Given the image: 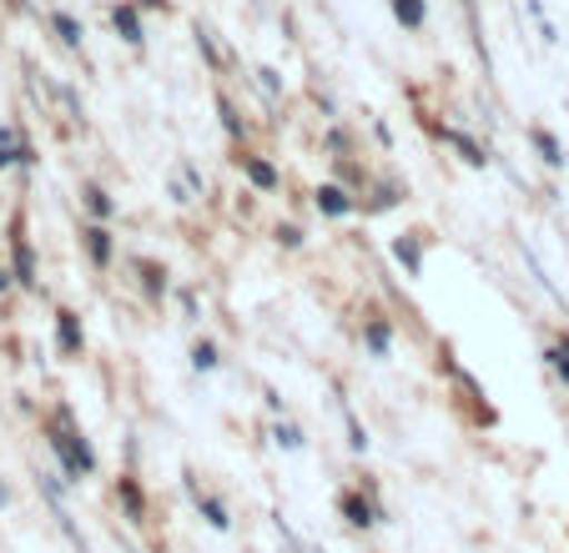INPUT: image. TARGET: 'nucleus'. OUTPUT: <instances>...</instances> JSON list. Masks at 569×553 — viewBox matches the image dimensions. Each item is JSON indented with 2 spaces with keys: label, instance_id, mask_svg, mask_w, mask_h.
I'll return each mask as SVG.
<instances>
[{
  "label": "nucleus",
  "instance_id": "1",
  "mask_svg": "<svg viewBox=\"0 0 569 553\" xmlns=\"http://www.w3.org/2000/svg\"><path fill=\"white\" fill-rule=\"evenodd\" d=\"M41 433H46V448H51V458H56V469H61V479L71 483V489L97 479V469H101L97 443L87 438V428H81V418H76L71 403H56L51 413H46Z\"/></svg>",
  "mask_w": 569,
  "mask_h": 553
},
{
  "label": "nucleus",
  "instance_id": "2",
  "mask_svg": "<svg viewBox=\"0 0 569 553\" xmlns=\"http://www.w3.org/2000/svg\"><path fill=\"white\" fill-rule=\"evenodd\" d=\"M338 519L348 523L353 533H373V529H383L388 523V503H383V489H378L373 479H358V483H348L343 493H338Z\"/></svg>",
  "mask_w": 569,
  "mask_h": 553
},
{
  "label": "nucleus",
  "instance_id": "3",
  "mask_svg": "<svg viewBox=\"0 0 569 553\" xmlns=\"http://www.w3.org/2000/svg\"><path fill=\"white\" fill-rule=\"evenodd\" d=\"M11 272H16V288L26 292H41V272H36V252H31V237H26V217H11Z\"/></svg>",
  "mask_w": 569,
  "mask_h": 553
},
{
  "label": "nucleus",
  "instance_id": "4",
  "mask_svg": "<svg viewBox=\"0 0 569 553\" xmlns=\"http://www.w3.org/2000/svg\"><path fill=\"white\" fill-rule=\"evenodd\" d=\"M111 499L121 503V513H127L131 529H147V523H151V499H147V489H141L137 469L117 473V483H111Z\"/></svg>",
  "mask_w": 569,
  "mask_h": 553
},
{
  "label": "nucleus",
  "instance_id": "5",
  "mask_svg": "<svg viewBox=\"0 0 569 553\" xmlns=\"http://www.w3.org/2000/svg\"><path fill=\"white\" fill-rule=\"evenodd\" d=\"M182 489H187V499H192L197 519H202L207 529H217V533H227V529H232V509H227V499H222V493L202 489V483H197V473H187V479H182Z\"/></svg>",
  "mask_w": 569,
  "mask_h": 553
},
{
  "label": "nucleus",
  "instance_id": "6",
  "mask_svg": "<svg viewBox=\"0 0 569 553\" xmlns=\"http://www.w3.org/2000/svg\"><path fill=\"white\" fill-rule=\"evenodd\" d=\"M312 207H318V217H328V222H343V217L363 212V197L348 192L343 181H322V187H312Z\"/></svg>",
  "mask_w": 569,
  "mask_h": 553
},
{
  "label": "nucleus",
  "instance_id": "7",
  "mask_svg": "<svg viewBox=\"0 0 569 553\" xmlns=\"http://www.w3.org/2000/svg\"><path fill=\"white\" fill-rule=\"evenodd\" d=\"M81 252H87V262L97 267V272H111V262H117V237H111V227L81 222Z\"/></svg>",
  "mask_w": 569,
  "mask_h": 553
},
{
  "label": "nucleus",
  "instance_id": "8",
  "mask_svg": "<svg viewBox=\"0 0 569 553\" xmlns=\"http://www.w3.org/2000/svg\"><path fill=\"white\" fill-rule=\"evenodd\" d=\"M131 272H137V282H141V292H147L151 308H161V302H167V292H172V272H167L157 257H137V262H131Z\"/></svg>",
  "mask_w": 569,
  "mask_h": 553
},
{
  "label": "nucleus",
  "instance_id": "9",
  "mask_svg": "<svg viewBox=\"0 0 569 553\" xmlns=\"http://www.w3.org/2000/svg\"><path fill=\"white\" fill-rule=\"evenodd\" d=\"M56 348H61V358H71V362L87 352V322H81V312L56 308Z\"/></svg>",
  "mask_w": 569,
  "mask_h": 553
},
{
  "label": "nucleus",
  "instance_id": "10",
  "mask_svg": "<svg viewBox=\"0 0 569 553\" xmlns=\"http://www.w3.org/2000/svg\"><path fill=\"white\" fill-rule=\"evenodd\" d=\"M429 131L443 141V147L459 151L463 167H489V161H495V157H489V147H479V141H473L469 131H459V127H439V121H429Z\"/></svg>",
  "mask_w": 569,
  "mask_h": 553
},
{
  "label": "nucleus",
  "instance_id": "11",
  "mask_svg": "<svg viewBox=\"0 0 569 553\" xmlns=\"http://www.w3.org/2000/svg\"><path fill=\"white\" fill-rule=\"evenodd\" d=\"M237 167H242V177H248L252 192H262V197L282 192V171L272 167L268 157H258V151H242V157H237Z\"/></svg>",
  "mask_w": 569,
  "mask_h": 553
},
{
  "label": "nucleus",
  "instance_id": "12",
  "mask_svg": "<svg viewBox=\"0 0 569 553\" xmlns=\"http://www.w3.org/2000/svg\"><path fill=\"white\" fill-rule=\"evenodd\" d=\"M111 31H117L131 51H141V46H147V26H141V6H137V0H117V6H111Z\"/></svg>",
  "mask_w": 569,
  "mask_h": 553
},
{
  "label": "nucleus",
  "instance_id": "13",
  "mask_svg": "<svg viewBox=\"0 0 569 553\" xmlns=\"http://www.w3.org/2000/svg\"><path fill=\"white\" fill-rule=\"evenodd\" d=\"M36 147H31V137H26L21 127H0V171L6 167H36Z\"/></svg>",
  "mask_w": 569,
  "mask_h": 553
},
{
  "label": "nucleus",
  "instance_id": "14",
  "mask_svg": "<svg viewBox=\"0 0 569 553\" xmlns=\"http://www.w3.org/2000/svg\"><path fill=\"white\" fill-rule=\"evenodd\" d=\"M409 197V187H398V181H368V192H363V217H383L393 212L398 202Z\"/></svg>",
  "mask_w": 569,
  "mask_h": 553
},
{
  "label": "nucleus",
  "instance_id": "15",
  "mask_svg": "<svg viewBox=\"0 0 569 553\" xmlns=\"http://www.w3.org/2000/svg\"><path fill=\"white\" fill-rule=\"evenodd\" d=\"M358 338H363V352L368 358H393V322L388 318H363V332H358Z\"/></svg>",
  "mask_w": 569,
  "mask_h": 553
},
{
  "label": "nucleus",
  "instance_id": "16",
  "mask_svg": "<svg viewBox=\"0 0 569 553\" xmlns=\"http://www.w3.org/2000/svg\"><path fill=\"white\" fill-rule=\"evenodd\" d=\"M81 207H87V222H117V202L101 181H81Z\"/></svg>",
  "mask_w": 569,
  "mask_h": 553
},
{
  "label": "nucleus",
  "instance_id": "17",
  "mask_svg": "<svg viewBox=\"0 0 569 553\" xmlns=\"http://www.w3.org/2000/svg\"><path fill=\"white\" fill-rule=\"evenodd\" d=\"M423 232H403V237H393V262L403 267L409 276H423Z\"/></svg>",
  "mask_w": 569,
  "mask_h": 553
},
{
  "label": "nucleus",
  "instance_id": "18",
  "mask_svg": "<svg viewBox=\"0 0 569 553\" xmlns=\"http://www.w3.org/2000/svg\"><path fill=\"white\" fill-rule=\"evenodd\" d=\"M545 368L555 373V383L569 393V328H559L555 338L545 342Z\"/></svg>",
  "mask_w": 569,
  "mask_h": 553
},
{
  "label": "nucleus",
  "instance_id": "19",
  "mask_svg": "<svg viewBox=\"0 0 569 553\" xmlns=\"http://www.w3.org/2000/svg\"><path fill=\"white\" fill-rule=\"evenodd\" d=\"M529 141H535V151H539V161H545V167H565V161H569V151L565 147H559V137H555V131H549V127H529Z\"/></svg>",
  "mask_w": 569,
  "mask_h": 553
},
{
  "label": "nucleus",
  "instance_id": "20",
  "mask_svg": "<svg viewBox=\"0 0 569 553\" xmlns=\"http://www.w3.org/2000/svg\"><path fill=\"white\" fill-rule=\"evenodd\" d=\"M187 358H192V373H202V378H212L217 368H222V348H217L212 338H197Z\"/></svg>",
  "mask_w": 569,
  "mask_h": 553
},
{
  "label": "nucleus",
  "instance_id": "21",
  "mask_svg": "<svg viewBox=\"0 0 569 553\" xmlns=\"http://www.w3.org/2000/svg\"><path fill=\"white\" fill-rule=\"evenodd\" d=\"M272 443H278L282 453H302V448H308V433H302L292 418H272Z\"/></svg>",
  "mask_w": 569,
  "mask_h": 553
},
{
  "label": "nucleus",
  "instance_id": "22",
  "mask_svg": "<svg viewBox=\"0 0 569 553\" xmlns=\"http://www.w3.org/2000/svg\"><path fill=\"white\" fill-rule=\"evenodd\" d=\"M51 31L61 36V46H71V51H81V41H87V26L76 21L71 11H51Z\"/></svg>",
  "mask_w": 569,
  "mask_h": 553
},
{
  "label": "nucleus",
  "instance_id": "23",
  "mask_svg": "<svg viewBox=\"0 0 569 553\" xmlns=\"http://www.w3.org/2000/svg\"><path fill=\"white\" fill-rule=\"evenodd\" d=\"M388 6H393L403 31H423V26H429V6H423V0H388Z\"/></svg>",
  "mask_w": 569,
  "mask_h": 553
},
{
  "label": "nucleus",
  "instance_id": "24",
  "mask_svg": "<svg viewBox=\"0 0 569 553\" xmlns=\"http://www.w3.org/2000/svg\"><path fill=\"white\" fill-rule=\"evenodd\" d=\"M217 117H222V131L232 141H248V121H242V111L232 107V97H227V91H217Z\"/></svg>",
  "mask_w": 569,
  "mask_h": 553
},
{
  "label": "nucleus",
  "instance_id": "25",
  "mask_svg": "<svg viewBox=\"0 0 569 553\" xmlns=\"http://www.w3.org/2000/svg\"><path fill=\"white\" fill-rule=\"evenodd\" d=\"M343 428H348V448H353V453L363 458L368 448H373V438H368V428L358 423V413H353V408H348V403H343Z\"/></svg>",
  "mask_w": 569,
  "mask_h": 553
},
{
  "label": "nucleus",
  "instance_id": "26",
  "mask_svg": "<svg viewBox=\"0 0 569 553\" xmlns=\"http://www.w3.org/2000/svg\"><path fill=\"white\" fill-rule=\"evenodd\" d=\"M192 36H197V51H202V56H207V66H212V71H222V66H227V61H222V51H217V36H212V31H207V26H202V21H197V31H192Z\"/></svg>",
  "mask_w": 569,
  "mask_h": 553
},
{
  "label": "nucleus",
  "instance_id": "27",
  "mask_svg": "<svg viewBox=\"0 0 569 553\" xmlns=\"http://www.w3.org/2000/svg\"><path fill=\"white\" fill-rule=\"evenodd\" d=\"M322 147L333 151V161H338V157H348V151H353V137H348L343 127H328V137H322Z\"/></svg>",
  "mask_w": 569,
  "mask_h": 553
},
{
  "label": "nucleus",
  "instance_id": "28",
  "mask_svg": "<svg viewBox=\"0 0 569 553\" xmlns=\"http://www.w3.org/2000/svg\"><path fill=\"white\" fill-rule=\"evenodd\" d=\"M272 237H278V247H288V252H298L302 247V227H292V222H282Z\"/></svg>",
  "mask_w": 569,
  "mask_h": 553
},
{
  "label": "nucleus",
  "instance_id": "29",
  "mask_svg": "<svg viewBox=\"0 0 569 553\" xmlns=\"http://www.w3.org/2000/svg\"><path fill=\"white\" fill-rule=\"evenodd\" d=\"M258 81H262V91H268V97H282V76L272 71V66H262V71H258Z\"/></svg>",
  "mask_w": 569,
  "mask_h": 553
},
{
  "label": "nucleus",
  "instance_id": "30",
  "mask_svg": "<svg viewBox=\"0 0 569 553\" xmlns=\"http://www.w3.org/2000/svg\"><path fill=\"white\" fill-rule=\"evenodd\" d=\"M182 181H187V187H192V192H197V197H202V192H207V177H202V171H197V167H192V161H182Z\"/></svg>",
  "mask_w": 569,
  "mask_h": 553
},
{
  "label": "nucleus",
  "instance_id": "31",
  "mask_svg": "<svg viewBox=\"0 0 569 553\" xmlns=\"http://www.w3.org/2000/svg\"><path fill=\"white\" fill-rule=\"evenodd\" d=\"M177 302H182L187 322H197V318H202V308H197V292H192V288H182V292H177Z\"/></svg>",
  "mask_w": 569,
  "mask_h": 553
},
{
  "label": "nucleus",
  "instance_id": "32",
  "mask_svg": "<svg viewBox=\"0 0 569 553\" xmlns=\"http://www.w3.org/2000/svg\"><path fill=\"white\" fill-rule=\"evenodd\" d=\"M137 6H141V11H161V16L172 11V0H137Z\"/></svg>",
  "mask_w": 569,
  "mask_h": 553
},
{
  "label": "nucleus",
  "instance_id": "33",
  "mask_svg": "<svg viewBox=\"0 0 569 553\" xmlns=\"http://www.w3.org/2000/svg\"><path fill=\"white\" fill-rule=\"evenodd\" d=\"M11 288H16V272H11V267H0V298H6Z\"/></svg>",
  "mask_w": 569,
  "mask_h": 553
},
{
  "label": "nucleus",
  "instance_id": "34",
  "mask_svg": "<svg viewBox=\"0 0 569 553\" xmlns=\"http://www.w3.org/2000/svg\"><path fill=\"white\" fill-rule=\"evenodd\" d=\"M11 6H16V11H26V0H11Z\"/></svg>",
  "mask_w": 569,
  "mask_h": 553
}]
</instances>
